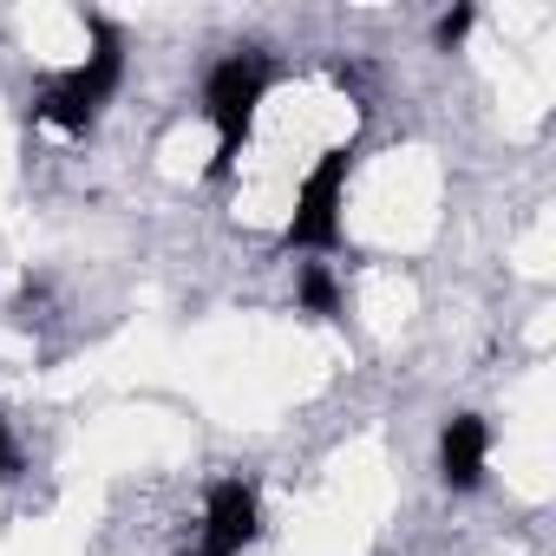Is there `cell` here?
Instances as JSON below:
<instances>
[{
  "instance_id": "obj_1",
  "label": "cell",
  "mask_w": 556,
  "mask_h": 556,
  "mask_svg": "<svg viewBox=\"0 0 556 556\" xmlns=\"http://www.w3.org/2000/svg\"><path fill=\"white\" fill-rule=\"evenodd\" d=\"M86 34H92V53H86L73 73H53V79L40 86V99H34V118H40V125L86 131V125L99 118V105L118 92V79H125V40H118V27L99 21V14H86Z\"/></svg>"
},
{
  "instance_id": "obj_2",
  "label": "cell",
  "mask_w": 556,
  "mask_h": 556,
  "mask_svg": "<svg viewBox=\"0 0 556 556\" xmlns=\"http://www.w3.org/2000/svg\"><path fill=\"white\" fill-rule=\"evenodd\" d=\"M268 79H275V66H268V53H255V47H236L229 60H216V73H210V86H203V112H210V125H216L210 177H229L236 151L249 144L255 105L268 99Z\"/></svg>"
},
{
  "instance_id": "obj_3",
  "label": "cell",
  "mask_w": 556,
  "mask_h": 556,
  "mask_svg": "<svg viewBox=\"0 0 556 556\" xmlns=\"http://www.w3.org/2000/svg\"><path fill=\"white\" fill-rule=\"evenodd\" d=\"M348 170H354V151L334 144L321 151V164L302 177L295 190V216L282 229L289 249H341V210H348Z\"/></svg>"
},
{
  "instance_id": "obj_4",
  "label": "cell",
  "mask_w": 556,
  "mask_h": 556,
  "mask_svg": "<svg viewBox=\"0 0 556 556\" xmlns=\"http://www.w3.org/2000/svg\"><path fill=\"white\" fill-rule=\"evenodd\" d=\"M255 530H262L255 484H242V478L210 484V497H203V556H242L255 543Z\"/></svg>"
},
{
  "instance_id": "obj_5",
  "label": "cell",
  "mask_w": 556,
  "mask_h": 556,
  "mask_svg": "<svg viewBox=\"0 0 556 556\" xmlns=\"http://www.w3.org/2000/svg\"><path fill=\"white\" fill-rule=\"evenodd\" d=\"M484 458H491V426L478 413L445 419V432H439V478L452 491H478L484 484Z\"/></svg>"
},
{
  "instance_id": "obj_6",
  "label": "cell",
  "mask_w": 556,
  "mask_h": 556,
  "mask_svg": "<svg viewBox=\"0 0 556 556\" xmlns=\"http://www.w3.org/2000/svg\"><path fill=\"white\" fill-rule=\"evenodd\" d=\"M295 295H302V308H308V315H341V289H334V275H328L321 262H308V268H302Z\"/></svg>"
},
{
  "instance_id": "obj_7",
  "label": "cell",
  "mask_w": 556,
  "mask_h": 556,
  "mask_svg": "<svg viewBox=\"0 0 556 556\" xmlns=\"http://www.w3.org/2000/svg\"><path fill=\"white\" fill-rule=\"evenodd\" d=\"M471 21H478L471 8H452V14H439V27H432V40H439V53H452V47H458V40L471 34Z\"/></svg>"
},
{
  "instance_id": "obj_8",
  "label": "cell",
  "mask_w": 556,
  "mask_h": 556,
  "mask_svg": "<svg viewBox=\"0 0 556 556\" xmlns=\"http://www.w3.org/2000/svg\"><path fill=\"white\" fill-rule=\"evenodd\" d=\"M8 478H21V445H14L8 419H0V484H8Z\"/></svg>"
},
{
  "instance_id": "obj_9",
  "label": "cell",
  "mask_w": 556,
  "mask_h": 556,
  "mask_svg": "<svg viewBox=\"0 0 556 556\" xmlns=\"http://www.w3.org/2000/svg\"><path fill=\"white\" fill-rule=\"evenodd\" d=\"M197 556H203V549H197Z\"/></svg>"
}]
</instances>
